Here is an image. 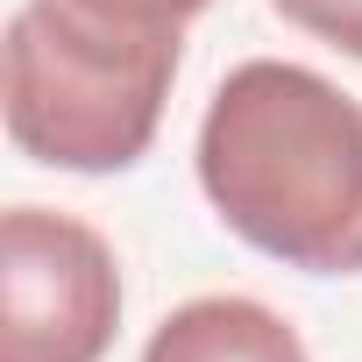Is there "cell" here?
I'll list each match as a JSON object with an SVG mask.
<instances>
[{
  "label": "cell",
  "mask_w": 362,
  "mask_h": 362,
  "mask_svg": "<svg viewBox=\"0 0 362 362\" xmlns=\"http://www.w3.org/2000/svg\"><path fill=\"white\" fill-rule=\"evenodd\" d=\"M199 192L263 256L320 277L362 270V100L334 78L249 57L199 121Z\"/></svg>",
  "instance_id": "1"
},
{
  "label": "cell",
  "mask_w": 362,
  "mask_h": 362,
  "mask_svg": "<svg viewBox=\"0 0 362 362\" xmlns=\"http://www.w3.org/2000/svg\"><path fill=\"white\" fill-rule=\"evenodd\" d=\"M177 78L170 29H121L71 0H29L8 22V135L50 170H128Z\"/></svg>",
  "instance_id": "2"
},
{
  "label": "cell",
  "mask_w": 362,
  "mask_h": 362,
  "mask_svg": "<svg viewBox=\"0 0 362 362\" xmlns=\"http://www.w3.org/2000/svg\"><path fill=\"white\" fill-rule=\"evenodd\" d=\"M121 327L114 249L50 206L0 221V362H100Z\"/></svg>",
  "instance_id": "3"
},
{
  "label": "cell",
  "mask_w": 362,
  "mask_h": 362,
  "mask_svg": "<svg viewBox=\"0 0 362 362\" xmlns=\"http://www.w3.org/2000/svg\"><path fill=\"white\" fill-rule=\"evenodd\" d=\"M142 362H305V341L284 313L242 291L185 298L142 348Z\"/></svg>",
  "instance_id": "4"
},
{
  "label": "cell",
  "mask_w": 362,
  "mask_h": 362,
  "mask_svg": "<svg viewBox=\"0 0 362 362\" xmlns=\"http://www.w3.org/2000/svg\"><path fill=\"white\" fill-rule=\"evenodd\" d=\"M270 8L291 29H305V36L348 50V57H362V0H270Z\"/></svg>",
  "instance_id": "5"
},
{
  "label": "cell",
  "mask_w": 362,
  "mask_h": 362,
  "mask_svg": "<svg viewBox=\"0 0 362 362\" xmlns=\"http://www.w3.org/2000/svg\"><path fill=\"white\" fill-rule=\"evenodd\" d=\"M71 8L100 15V22H121V29H185L192 15H206V0H71Z\"/></svg>",
  "instance_id": "6"
}]
</instances>
